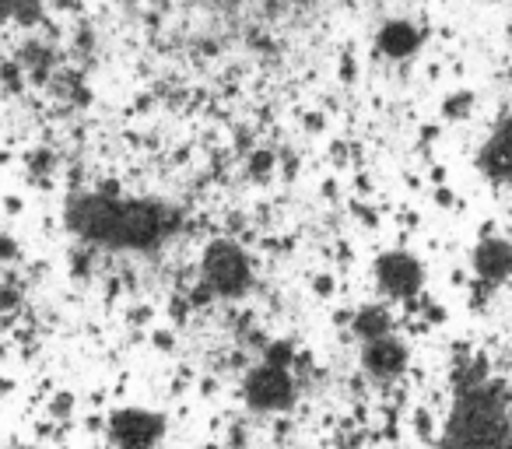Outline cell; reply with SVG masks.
<instances>
[{"mask_svg":"<svg viewBox=\"0 0 512 449\" xmlns=\"http://www.w3.org/2000/svg\"><path fill=\"white\" fill-rule=\"evenodd\" d=\"M29 8H32V0H0V22L29 15Z\"/></svg>","mask_w":512,"mask_h":449,"instance_id":"7c38bea8","label":"cell"},{"mask_svg":"<svg viewBox=\"0 0 512 449\" xmlns=\"http://www.w3.org/2000/svg\"><path fill=\"white\" fill-rule=\"evenodd\" d=\"M474 271L491 285L505 281L512 274V246L505 239H484L474 250Z\"/></svg>","mask_w":512,"mask_h":449,"instance_id":"9c48e42d","label":"cell"},{"mask_svg":"<svg viewBox=\"0 0 512 449\" xmlns=\"http://www.w3.org/2000/svg\"><path fill=\"white\" fill-rule=\"evenodd\" d=\"M442 449H512L509 411L495 386L474 383L460 393Z\"/></svg>","mask_w":512,"mask_h":449,"instance_id":"7a4b0ae2","label":"cell"},{"mask_svg":"<svg viewBox=\"0 0 512 449\" xmlns=\"http://www.w3.org/2000/svg\"><path fill=\"white\" fill-rule=\"evenodd\" d=\"M67 225L81 239L109 250H155L176 232V211L158 200L81 193L67 204Z\"/></svg>","mask_w":512,"mask_h":449,"instance_id":"6da1fadb","label":"cell"},{"mask_svg":"<svg viewBox=\"0 0 512 449\" xmlns=\"http://www.w3.org/2000/svg\"><path fill=\"white\" fill-rule=\"evenodd\" d=\"M365 369L379 379H393L407 369V348L404 341L383 334L376 341H365Z\"/></svg>","mask_w":512,"mask_h":449,"instance_id":"ba28073f","label":"cell"},{"mask_svg":"<svg viewBox=\"0 0 512 449\" xmlns=\"http://www.w3.org/2000/svg\"><path fill=\"white\" fill-rule=\"evenodd\" d=\"M418 46H421V32L414 29L411 22H386L383 29H379V50H383L386 57L404 60V57H411V53H418Z\"/></svg>","mask_w":512,"mask_h":449,"instance_id":"30bf717a","label":"cell"},{"mask_svg":"<svg viewBox=\"0 0 512 449\" xmlns=\"http://www.w3.org/2000/svg\"><path fill=\"white\" fill-rule=\"evenodd\" d=\"M481 169L498 183H512V116H505L481 148Z\"/></svg>","mask_w":512,"mask_h":449,"instance_id":"52a82bcc","label":"cell"},{"mask_svg":"<svg viewBox=\"0 0 512 449\" xmlns=\"http://www.w3.org/2000/svg\"><path fill=\"white\" fill-rule=\"evenodd\" d=\"M165 432V421L155 411H141V407H127L116 411L109 421V435H113L116 449H155Z\"/></svg>","mask_w":512,"mask_h":449,"instance_id":"5b68a950","label":"cell"},{"mask_svg":"<svg viewBox=\"0 0 512 449\" xmlns=\"http://www.w3.org/2000/svg\"><path fill=\"white\" fill-rule=\"evenodd\" d=\"M295 397V383L288 365L264 362L246 376V400L256 411H285Z\"/></svg>","mask_w":512,"mask_h":449,"instance_id":"277c9868","label":"cell"},{"mask_svg":"<svg viewBox=\"0 0 512 449\" xmlns=\"http://www.w3.org/2000/svg\"><path fill=\"white\" fill-rule=\"evenodd\" d=\"M355 334L362 341H376V337L390 334V313L383 306H365L355 316Z\"/></svg>","mask_w":512,"mask_h":449,"instance_id":"8fae6325","label":"cell"},{"mask_svg":"<svg viewBox=\"0 0 512 449\" xmlns=\"http://www.w3.org/2000/svg\"><path fill=\"white\" fill-rule=\"evenodd\" d=\"M376 281L393 299H414V295L425 288V267H421L418 257H411V253H404V250L386 253L376 264Z\"/></svg>","mask_w":512,"mask_h":449,"instance_id":"8992f818","label":"cell"},{"mask_svg":"<svg viewBox=\"0 0 512 449\" xmlns=\"http://www.w3.org/2000/svg\"><path fill=\"white\" fill-rule=\"evenodd\" d=\"M200 267H204V281L214 295H242L249 288V278H253L246 253L235 243H228V239H218V243L207 246Z\"/></svg>","mask_w":512,"mask_h":449,"instance_id":"3957f363","label":"cell"}]
</instances>
